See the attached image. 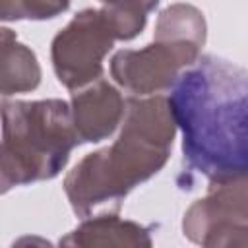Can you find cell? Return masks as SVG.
<instances>
[{"mask_svg": "<svg viewBox=\"0 0 248 248\" xmlns=\"http://www.w3.org/2000/svg\"><path fill=\"white\" fill-rule=\"evenodd\" d=\"M188 172L211 180L248 174V70L200 56L170 93ZM184 169V170H186Z\"/></svg>", "mask_w": 248, "mask_h": 248, "instance_id": "1", "label": "cell"}, {"mask_svg": "<svg viewBox=\"0 0 248 248\" xmlns=\"http://www.w3.org/2000/svg\"><path fill=\"white\" fill-rule=\"evenodd\" d=\"M176 130L167 97H130L114 143L87 153L64 178L74 213L81 219L118 213L124 198L165 167Z\"/></svg>", "mask_w": 248, "mask_h": 248, "instance_id": "2", "label": "cell"}, {"mask_svg": "<svg viewBox=\"0 0 248 248\" xmlns=\"http://www.w3.org/2000/svg\"><path fill=\"white\" fill-rule=\"evenodd\" d=\"M79 143L72 107L62 99L2 101L0 190L54 178Z\"/></svg>", "mask_w": 248, "mask_h": 248, "instance_id": "3", "label": "cell"}, {"mask_svg": "<svg viewBox=\"0 0 248 248\" xmlns=\"http://www.w3.org/2000/svg\"><path fill=\"white\" fill-rule=\"evenodd\" d=\"M118 41L116 27L105 8L81 10L52 39L50 58L58 81L70 91L103 78V60Z\"/></svg>", "mask_w": 248, "mask_h": 248, "instance_id": "4", "label": "cell"}, {"mask_svg": "<svg viewBox=\"0 0 248 248\" xmlns=\"http://www.w3.org/2000/svg\"><path fill=\"white\" fill-rule=\"evenodd\" d=\"M182 231L202 246H248V174L211 180L184 213Z\"/></svg>", "mask_w": 248, "mask_h": 248, "instance_id": "5", "label": "cell"}, {"mask_svg": "<svg viewBox=\"0 0 248 248\" xmlns=\"http://www.w3.org/2000/svg\"><path fill=\"white\" fill-rule=\"evenodd\" d=\"M202 46L188 41L153 39L140 50H118L110 60V76L126 91L147 97L170 89L180 74L200 58Z\"/></svg>", "mask_w": 248, "mask_h": 248, "instance_id": "6", "label": "cell"}, {"mask_svg": "<svg viewBox=\"0 0 248 248\" xmlns=\"http://www.w3.org/2000/svg\"><path fill=\"white\" fill-rule=\"evenodd\" d=\"M72 120L79 143L103 141L124 120L126 101L107 79H97L72 93Z\"/></svg>", "mask_w": 248, "mask_h": 248, "instance_id": "7", "label": "cell"}, {"mask_svg": "<svg viewBox=\"0 0 248 248\" xmlns=\"http://www.w3.org/2000/svg\"><path fill=\"white\" fill-rule=\"evenodd\" d=\"M60 244L64 246H151V229L124 221L118 213H103L87 217L78 229L66 234Z\"/></svg>", "mask_w": 248, "mask_h": 248, "instance_id": "8", "label": "cell"}, {"mask_svg": "<svg viewBox=\"0 0 248 248\" xmlns=\"http://www.w3.org/2000/svg\"><path fill=\"white\" fill-rule=\"evenodd\" d=\"M0 91L4 97L33 91L41 83V66L35 52L21 45L14 31L0 29Z\"/></svg>", "mask_w": 248, "mask_h": 248, "instance_id": "9", "label": "cell"}, {"mask_svg": "<svg viewBox=\"0 0 248 248\" xmlns=\"http://www.w3.org/2000/svg\"><path fill=\"white\" fill-rule=\"evenodd\" d=\"M207 25L203 14L192 4H170L165 8L155 23L153 39H170V41H188L198 46L205 45Z\"/></svg>", "mask_w": 248, "mask_h": 248, "instance_id": "10", "label": "cell"}, {"mask_svg": "<svg viewBox=\"0 0 248 248\" xmlns=\"http://www.w3.org/2000/svg\"><path fill=\"white\" fill-rule=\"evenodd\" d=\"M108 12L118 41H130L141 33L147 21V14L159 4V0H99Z\"/></svg>", "mask_w": 248, "mask_h": 248, "instance_id": "11", "label": "cell"}, {"mask_svg": "<svg viewBox=\"0 0 248 248\" xmlns=\"http://www.w3.org/2000/svg\"><path fill=\"white\" fill-rule=\"evenodd\" d=\"M70 8V0H0V19H50Z\"/></svg>", "mask_w": 248, "mask_h": 248, "instance_id": "12", "label": "cell"}]
</instances>
